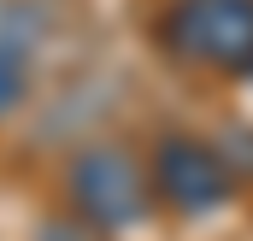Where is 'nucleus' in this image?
I'll return each instance as SVG.
<instances>
[{"label": "nucleus", "instance_id": "5", "mask_svg": "<svg viewBox=\"0 0 253 241\" xmlns=\"http://www.w3.org/2000/svg\"><path fill=\"white\" fill-rule=\"evenodd\" d=\"M248 77H253V71H248Z\"/></svg>", "mask_w": 253, "mask_h": 241}, {"label": "nucleus", "instance_id": "2", "mask_svg": "<svg viewBox=\"0 0 253 241\" xmlns=\"http://www.w3.org/2000/svg\"><path fill=\"white\" fill-rule=\"evenodd\" d=\"M159 47L206 77L253 71V0H171L159 12Z\"/></svg>", "mask_w": 253, "mask_h": 241}, {"label": "nucleus", "instance_id": "1", "mask_svg": "<svg viewBox=\"0 0 253 241\" xmlns=\"http://www.w3.org/2000/svg\"><path fill=\"white\" fill-rule=\"evenodd\" d=\"M65 206H71V218L88 236H100V241L147 224L153 206H159L147 159L129 153L124 141H88V147H77L71 165H65Z\"/></svg>", "mask_w": 253, "mask_h": 241}, {"label": "nucleus", "instance_id": "3", "mask_svg": "<svg viewBox=\"0 0 253 241\" xmlns=\"http://www.w3.org/2000/svg\"><path fill=\"white\" fill-rule=\"evenodd\" d=\"M147 177H153V200L171 218H218L236 194H242V171L236 159L189 129H171L153 141L147 153Z\"/></svg>", "mask_w": 253, "mask_h": 241}, {"label": "nucleus", "instance_id": "4", "mask_svg": "<svg viewBox=\"0 0 253 241\" xmlns=\"http://www.w3.org/2000/svg\"><path fill=\"white\" fill-rule=\"evenodd\" d=\"M30 88H36V59H30V41L0 36V123L18 118V112L30 106Z\"/></svg>", "mask_w": 253, "mask_h": 241}]
</instances>
